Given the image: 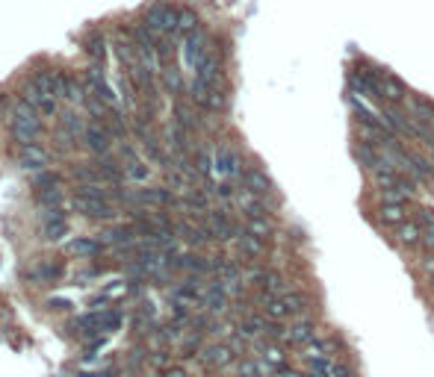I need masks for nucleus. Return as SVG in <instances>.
Instances as JSON below:
<instances>
[{
  "instance_id": "nucleus-1",
  "label": "nucleus",
  "mask_w": 434,
  "mask_h": 377,
  "mask_svg": "<svg viewBox=\"0 0 434 377\" xmlns=\"http://www.w3.org/2000/svg\"><path fill=\"white\" fill-rule=\"evenodd\" d=\"M9 118V127H12V139L21 145H39L42 133H45V124H42V115L36 112L33 106H27L24 100H15L6 112Z\"/></svg>"
},
{
  "instance_id": "nucleus-2",
  "label": "nucleus",
  "mask_w": 434,
  "mask_h": 377,
  "mask_svg": "<svg viewBox=\"0 0 434 377\" xmlns=\"http://www.w3.org/2000/svg\"><path fill=\"white\" fill-rule=\"evenodd\" d=\"M178 6H171L169 0H154L151 6L145 9V27L148 30H154L157 35H175L178 33Z\"/></svg>"
},
{
  "instance_id": "nucleus-3",
  "label": "nucleus",
  "mask_w": 434,
  "mask_h": 377,
  "mask_svg": "<svg viewBox=\"0 0 434 377\" xmlns=\"http://www.w3.org/2000/svg\"><path fill=\"white\" fill-rule=\"evenodd\" d=\"M210 50H213V39H210V33L201 27V30H195V33H189L183 39V62L195 71Z\"/></svg>"
},
{
  "instance_id": "nucleus-4",
  "label": "nucleus",
  "mask_w": 434,
  "mask_h": 377,
  "mask_svg": "<svg viewBox=\"0 0 434 377\" xmlns=\"http://www.w3.org/2000/svg\"><path fill=\"white\" fill-rule=\"evenodd\" d=\"M74 209L86 218H95V221H107V218L116 216V204H109V200L101 195H74Z\"/></svg>"
},
{
  "instance_id": "nucleus-5",
  "label": "nucleus",
  "mask_w": 434,
  "mask_h": 377,
  "mask_svg": "<svg viewBox=\"0 0 434 377\" xmlns=\"http://www.w3.org/2000/svg\"><path fill=\"white\" fill-rule=\"evenodd\" d=\"M213 162H216V174H222L225 180H240L242 177V157L237 147L231 145H219L216 154H213Z\"/></svg>"
},
{
  "instance_id": "nucleus-6",
  "label": "nucleus",
  "mask_w": 434,
  "mask_h": 377,
  "mask_svg": "<svg viewBox=\"0 0 434 377\" xmlns=\"http://www.w3.org/2000/svg\"><path fill=\"white\" fill-rule=\"evenodd\" d=\"M378 97L384 100V104H393V106H405L408 104V97H411V92H408V86L399 80V77H393V74L384 68V74L378 77Z\"/></svg>"
},
{
  "instance_id": "nucleus-7",
  "label": "nucleus",
  "mask_w": 434,
  "mask_h": 377,
  "mask_svg": "<svg viewBox=\"0 0 434 377\" xmlns=\"http://www.w3.org/2000/svg\"><path fill=\"white\" fill-rule=\"evenodd\" d=\"M80 145L101 157V154H109V147H113V136H109L107 124L89 121V124H86V130H83V136H80Z\"/></svg>"
},
{
  "instance_id": "nucleus-8",
  "label": "nucleus",
  "mask_w": 434,
  "mask_h": 377,
  "mask_svg": "<svg viewBox=\"0 0 434 377\" xmlns=\"http://www.w3.org/2000/svg\"><path fill=\"white\" fill-rule=\"evenodd\" d=\"M198 362H201V366H213V369H231L233 362H237V354L228 348V342H213V345L201 348Z\"/></svg>"
},
{
  "instance_id": "nucleus-9",
  "label": "nucleus",
  "mask_w": 434,
  "mask_h": 377,
  "mask_svg": "<svg viewBox=\"0 0 434 377\" xmlns=\"http://www.w3.org/2000/svg\"><path fill=\"white\" fill-rule=\"evenodd\" d=\"M86 86H89V92L104 100L107 106H116V89L107 83V74H104V65H92L89 71H86Z\"/></svg>"
},
{
  "instance_id": "nucleus-10",
  "label": "nucleus",
  "mask_w": 434,
  "mask_h": 377,
  "mask_svg": "<svg viewBox=\"0 0 434 377\" xmlns=\"http://www.w3.org/2000/svg\"><path fill=\"white\" fill-rule=\"evenodd\" d=\"M233 250L242 257V259H260V257H266L269 254V245H266V239H257V236H251V233H245V227H242V233L233 239Z\"/></svg>"
},
{
  "instance_id": "nucleus-11",
  "label": "nucleus",
  "mask_w": 434,
  "mask_h": 377,
  "mask_svg": "<svg viewBox=\"0 0 434 377\" xmlns=\"http://www.w3.org/2000/svg\"><path fill=\"white\" fill-rule=\"evenodd\" d=\"M240 186H242V188H248V192L260 195V198H272V195H275V186H272L269 174H266L263 168H257V166H254V168H245V171H242Z\"/></svg>"
},
{
  "instance_id": "nucleus-12",
  "label": "nucleus",
  "mask_w": 434,
  "mask_h": 377,
  "mask_svg": "<svg viewBox=\"0 0 434 377\" xmlns=\"http://www.w3.org/2000/svg\"><path fill=\"white\" fill-rule=\"evenodd\" d=\"M423 233H426V227L419 221H414V218H405L402 224H396V227H393L396 245H402V248H419Z\"/></svg>"
},
{
  "instance_id": "nucleus-13",
  "label": "nucleus",
  "mask_w": 434,
  "mask_h": 377,
  "mask_svg": "<svg viewBox=\"0 0 434 377\" xmlns=\"http://www.w3.org/2000/svg\"><path fill=\"white\" fill-rule=\"evenodd\" d=\"M18 159H21L24 168L45 171V166L51 162V154H47L45 145H21V147H18Z\"/></svg>"
},
{
  "instance_id": "nucleus-14",
  "label": "nucleus",
  "mask_w": 434,
  "mask_h": 377,
  "mask_svg": "<svg viewBox=\"0 0 434 377\" xmlns=\"http://www.w3.org/2000/svg\"><path fill=\"white\" fill-rule=\"evenodd\" d=\"M334 351H337V342L334 339H322V336H316L313 342H307V345H302L299 348V362H307V360H322V357H334Z\"/></svg>"
},
{
  "instance_id": "nucleus-15",
  "label": "nucleus",
  "mask_w": 434,
  "mask_h": 377,
  "mask_svg": "<svg viewBox=\"0 0 434 377\" xmlns=\"http://www.w3.org/2000/svg\"><path fill=\"white\" fill-rule=\"evenodd\" d=\"M95 168H98V174H101V180L113 183V186L124 180V166H121V159L116 154H101L98 162H95Z\"/></svg>"
},
{
  "instance_id": "nucleus-16",
  "label": "nucleus",
  "mask_w": 434,
  "mask_h": 377,
  "mask_svg": "<svg viewBox=\"0 0 434 377\" xmlns=\"http://www.w3.org/2000/svg\"><path fill=\"white\" fill-rule=\"evenodd\" d=\"M160 83H163V89H166L169 95H175V97L186 95V86H189V83H183V71L175 65V62L160 68Z\"/></svg>"
},
{
  "instance_id": "nucleus-17",
  "label": "nucleus",
  "mask_w": 434,
  "mask_h": 377,
  "mask_svg": "<svg viewBox=\"0 0 434 377\" xmlns=\"http://www.w3.org/2000/svg\"><path fill=\"white\" fill-rule=\"evenodd\" d=\"M62 274H65V266H62V262H39V266L27 274V280L30 283H56Z\"/></svg>"
},
{
  "instance_id": "nucleus-18",
  "label": "nucleus",
  "mask_w": 434,
  "mask_h": 377,
  "mask_svg": "<svg viewBox=\"0 0 434 377\" xmlns=\"http://www.w3.org/2000/svg\"><path fill=\"white\" fill-rule=\"evenodd\" d=\"M83 50H86V56H89L95 65H104V62H107V35L98 33V30H92L89 35H86Z\"/></svg>"
},
{
  "instance_id": "nucleus-19",
  "label": "nucleus",
  "mask_w": 434,
  "mask_h": 377,
  "mask_svg": "<svg viewBox=\"0 0 434 377\" xmlns=\"http://www.w3.org/2000/svg\"><path fill=\"white\" fill-rule=\"evenodd\" d=\"M201 348H204V333L201 330H186L180 336V342H178V351H180L183 360H192L195 354H201Z\"/></svg>"
},
{
  "instance_id": "nucleus-20",
  "label": "nucleus",
  "mask_w": 434,
  "mask_h": 377,
  "mask_svg": "<svg viewBox=\"0 0 434 377\" xmlns=\"http://www.w3.org/2000/svg\"><path fill=\"white\" fill-rule=\"evenodd\" d=\"M195 30H201V21H198V15H195V9H189V6H180V12H178V33H175V39H186L189 33H195Z\"/></svg>"
},
{
  "instance_id": "nucleus-21",
  "label": "nucleus",
  "mask_w": 434,
  "mask_h": 377,
  "mask_svg": "<svg viewBox=\"0 0 434 377\" xmlns=\"http://www.w3.org/2000/svg\"><path fill=\"white\" fill-rule=\"evenodd\" d=\"M408 218V207L402 204H378V221L384 227H396V224H402Z\"/></svg>"
},
{
  "instance_id": "nucleus-22",
  "label": "nucleus",
  "mask_w": 434,
  "mask_h": 377,
  "mask_svg": "<svg viewBox=\"0 0 434 377\" xmlns=\"http://www.w3.org/2000/svg\"><path fill=\"white\" fill-rule=\"evenodd\" d=\"M101 248H104V242H98V239H74V242H68L65 245V250L68 254H74V257H98L101 254Z\"/></svg>"
},
{
  "instance_id": "nucleus-23",
  "label": "nucleus",
  "mask_w": 434,
  "mask_h": 377,
  "mask_svg": "<svg viewBox=\"0 0 434 377\" xmlns=\"http://www.w3.org/2000/svg\"><path fill=\"white\" fill-rule=\"evenodd\" d=\"M245 233H251L257 239H269L275 236V221H272L269 216H260V218H245Z\"/></svg>"
},
{
  "instance_id": "nucleus-24",
  "label": "nucleus",
  "mask_w": 434,
  "mask_h": 377,
  "mask_svg": "<svg viewBox=\"0 0 434 377\" xmlns=\"http://www.w3.org/2000/svg\"><path fill=\"white\" fill-rule=\"evenodd\" d=\"M231 369L237 377H263V362H260V357H237V362H233Z\"/></svg>"
},
{
  "instance_id": "nucleus-25",
  "label": "nucleus",
  "mask_w": 434,
  "mask_h": 377,
  "mask_svg": "<svg viewBox=\"0 0 434 377\" xmlns=\"http://www.w3.org/2000/svg\"><path fill=\"white\" fill-rule=\"evenodd\" d=\"M124 177L136 180V183H145L148 177H151V168H148L139 157H130V159H124Z\"/></svg>"
},
{
  "instance_id": "nucleus-26",
  "label": "nucleus",
  "mask_w": 434,
  "mask_h": 377,
  "mask_svg": "<svg viewBox=\"0 0 434 377\" xmlns=\"http://www.w3.org/2000/svg\"><path fill=\"white\" fill-rule=\"evenodd\" d=\"M104 242L107 245H116V248L130 245V242H136V227H133V224H130V227H109L104 233Z\"/></svg>"
},
{
  "instance_id": "nucleus-27",
  "label": "nucleus",
  "mask_w": 434,
  "mask_h": 377,
  "mask_svg": "<svg viewBox=\"0 0 434 377\" xmlns=\"http://www.w3.org/2000/svg\"><path fill=\"white\" fill-rule=\"evenodd\" d=\"M89 97V86H86V80H77V77H71L68 80V89H65V97L62 100H68V104H74V106H83V100Z\"/></svg>"
},
{
  "instance_id": "nucleus-28",
  "label": "nucleus",
  "mask_w": 434,
  "mask_h": 377,
  "mask_svg": "<svg viewBox=\"0 0 434 377\" xmlns=\"http://www.w3.org/2000/svg\"><path fill=\"white\" fill-rule=\"evenodd\" d=\"M36 200H39V207H62V200H65V192H62V186H54V188H36Z\"/></svg>"
},
{
  "instance_id": "nucleus-29",
  "label": "nucleus",
  "mask_w": 434,
  "mask_h": 377,
  "mask_svg": "<svg viewBox=\"0 0 434 377\" xmlns=\"http://www.w3.org/2000/svg\"><path fill=\"white\" fill-rule=\"evenodd\" d=\"M59 130H65V133H71V136H77V139H80V136H83V130H86V124H83V118L77 115V112H62V115H59Z\"/></svg>"
},
{
  "instance_id": "nucleus-30",
  "label": "nucleus",
  "mask_w": 434,
  "mask_h": 377,
  "mask_svg": "<svg viewBox=\"0 0 434 377\" xmlns=\"http://www.w3.org/2000/svg\"><path fill=\"white\" fill-rule=\"evenodd\" d=\"M260 357H263V360L269 362V366H272V369H278V371H281L284 366H287V354H284V345H281V342H272Z\"/></svg>"
},
{
  "instance_id": "nucleus-31",
  "label": "nucleus",
  "mask_w": 434,
  "mask_h": 377,
  "mask_svg": "<svg viewBox=\"0 0 434 377\" xmlns=\"http://www.w3.org/2000/svg\"><path fill=\"white\" fill-rule=\"evenodd\" d=\"M121 328V312L116 310H109V312H98V330L101 333H113V330H118Z\"/></svg>"
},
{
  "instance_id": "nucleus-32",
  "label": "nucleus",
  "mask_w": 434,
  "mask_h": 377,
  "mask_svg": "<svg viewBox=\"0 0 434 377\" xmlns=\"http://www.w3.org/2000/svg\"><path fill=\"white\" fill-rule=\"evenodd\" d=\"M71 177L77 180V186H80V183H101V174H98V168L83 166V162H77V166L71 168Z\"/></svg>"
},
{
  "instance_id": "nucleus-33",
  "label": "nucleus",
  "mask_w": 434,
  "mask_h": 377,
  "mask_svg": "<svg viewBox=\"0 0 434 377\" xmlns=\"http://www.w3.org/2000/svg\"><path fill=\"white\" fill-rule=\"evenodd\" d=\"M33 186L36 188H54V186H62V174H56V171H51V168H45V171H39L33 177Z\"/></svg>"
},
{
  "instance_id": "nucleus-34",
  "label": "nucleus",
  "mask_w": 434,
  "mask_h": 377,
  "mask_svg": "<svg viewBox=\"0 0 434 377\" xmlns=\"http://www.w3.org/2000/svg\"><path fill=\"white\" fill-rule=\"evenodd\" d=\"M375 192H378L381 204H402V207H408V200H411L402 188H375Z\"/></svg>"
},
{
  "instance_id": "nucleus-35",
  "label": "nucleus",
  "mask_w": 434,
  "mask_h": 377,
  "mask_svg": "<svg viewBox=\"0 0 434 377\" xmlns=\"http://www.w3.org/2000/svg\"><path fill=\"white\" fill-rule=\"evenodd\" d=\"M148 366L151 369H160V371H166L171 366V354L166 348H157V351H148Z\"/></svg>"
},
{
  "instance_id": "nucleus-36",
  "label": "nucleus",
  "mask_w": 434,
  "mask_h": 377,
  "mask_svg": "<svg viewBox=\"0 0 434 377\" xmlns=\"http://www.w3.org/2000/svg\"><path fill=\"white\" fill-rule=\"evenodd\" d=\"M62 236H68V218H56V221L45 224V239L56 242V239H62Z\"/></svg>"
},
{
  "instance_id": "nucleus-37",
  "label": "nucleus",
  "mask_w": 434,
  "mask_h": 377,
  "mask_svg": "<svg viewBox=\"0 0 434 377\" xmlns=\"http://www.w3.org/2000/svg\"><path fill=\"white\" fill-rule=\"evenodd\" d=\"M414 221H419L426 230L434 227V207H419V209H417V216H414Z\"/></svg>"
},
{
  "instance_id": "nucleus-38",
  "label": "nucleus",
  "mask_w": 434,
  "mask_h": 377,
  "mask_svg": "<svg viewBox=\"0 0 434 377\" xmlns=\"http://www.w3.org/2000/svg\"><path fill=\"white\" fill-rule=\"evenodd\" d=\"M419 271H423L428 280H434V254H426L423 259H419Z\"/></svg>"
},
{
  "instance_id": "nucleus-39",
  "label": "nucleus",
  "mask_w": 434,
  "mask_h": 377,
  "mask_svg": "<svg viewBox=\"0 0 434 377\" xmlns=\"http://www.w3.org/2000/svg\"><path fill=\"white\" fill-rule=\"evenodd\" d=\"M331 377H357L349 362H334V374Z\"/></svg>"
},
{
  "instance_id": "nucleus-40",
  "label": "nucleus",
  "mask_w": 434,
  "mask_h": 377,
  "mask_svg": "<svg viewBox=\"0 0 434 377\" xmlns=\"http://www.w3.org/2000/svg\"><path fill=\"white\" fill-rule=\"evenodd\" d=\"M419 248H423L426 254H434V227H428L423 233V239H419Z\"/></svg>"
},
{
  "instance_id": "nucleus-41",
  "label": "nucleus",
  "mask_w": 434,
  "mask_h": 377,
  "mask_svg": "<svg viewBox=\"0 0 434 377\" xmlns=\"http://www.w3.org/2000/svg\"><path fill=\"white\" fill-rule=\"evenodd\" d=\"M160 377H189V371L183 366H169L166 371H160Z\"/></svg>"
},
{
  "instance_id": "nucleus-42",
  "label": "nucleus",
  "mask_w": 434,
  "mask_h": 377,
  "mask_svg": "<svg viewBox=\"0 0 434 377\" xmlns=\"http://www.w3.org/2000/svg\"><path fill=\"white\" fill-rule=\"evenodd\" d=\"M71 304L68 300H62V298H51V310H68Z\"/></svg>"
},
{
  "instance_id": "nucleus-43",
  "label": "nucleus",
  "mask_w": 434,
  "mask_h": 377,
  "mask_svg": "<svg viewBox=\"0 0 434 377\" xmlns=\"http://www.w3.org/2000/svg\"><path fill=\"white\" fill-rule=\"evenodd\" d=\"M428 292H431V295H434V280H428Z\"/></svg>"
},
{
  "instance_id": "nucleus-44",
  "label": "nucleus",
  "mask_w": 434,
  "mask_h": 377,
  "mask_svg": "<svg viewBox=\"0 0 434 377\" xmlns=\"http://www.w3.org/2000/svg\"><path fill=\"white\" fill-rule=\"evenodd\" d=\"M198 377H213V374H198Z\"/></svg>"
},
{
  "instance_id": "nucleus-45",
  "label": "nucleus",
  "mask_w": 434,
  "mask_h": 377,
  "mask_svg": "<svg viewBox=\"0 0 434 377\" xmlns=\"http://www.w3.org/2000/svg\"><path fill=\"white\" fill-rule=\"evenodd\" d=\"M272 377H284V374H281V371H278V374H272Z\"/></svg>"
}]
</instances>
